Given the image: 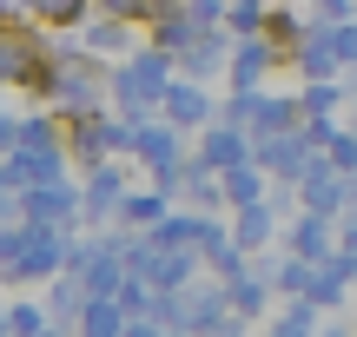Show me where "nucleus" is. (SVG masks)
I'll use <instances>...</instances> for the list:
<instances>
[]
</instances>
